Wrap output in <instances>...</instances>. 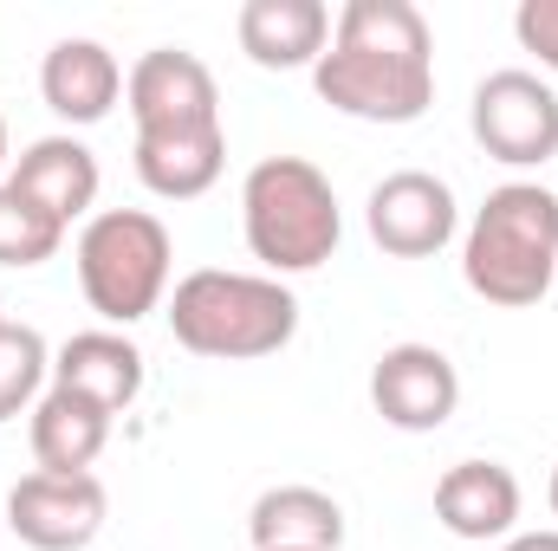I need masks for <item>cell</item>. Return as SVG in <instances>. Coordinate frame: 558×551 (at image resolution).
Segmentation results:
<instances>
[{"label":"cell","mask_w":558,"mask_h":551,"mask_svg":"<svg viewBox=\"0 0 558 551\" xmlns=\"http://www.w3.org/2000/svg\"><path fill=\"white\" fill-rule=\"evenodd\" d=\"M72 260H78L85 305L105 325H137V318H149L162 305V292H169L175 241H169V228L149 208H98L85 221Z\"/></svg>","instance_id":"5b68a950"},{"label":"cell","mask_w":558,"mask_h":551,"mask_svg":"<svg viewBox=\"0 0 558 551\" xmlns=\"http://www.w3.org/2000/svg\"><path fill=\"white\" fill-rule=\"evenodd\" d=\"M13 169V143H7V118H0V175Z\"/></svg>","instance_id":"603a6c76"},{"label":"cell","mask_w":558,"mask_h":551,"mask_svg":"<svg viewBox=\"0 0 558 551\" xmlns=\"http://www.w3.org/2000/svg\"><path fill=\"white\" fill-rule=\"evenodd\" d=\"M254 551H338L344 546V506L318 487H267L247 513Z\"/></svg>","instance_id":"e0dca14e"},{"label":"cell","mask_w":558,"mask_h":551,"mask_svg":"<svg viewBox=\"0 0 558 551\" xmlns=\"http://www.w3.org/2000/svg\"><path fill=\"white\" fill-rule=\"evenodd\" d=\"M143 377H149L143 351L124 331H78L52 357V383L59 390H78V396H92L98 409H111V415H124L143 396Z\"/></svg>","instance_id":"9a60e30c"},{"label":"cell","mask_w":558,"mask_h":551,"mask_svg":"<svg viewBox=\"0 0 558 551\" xmlns=\"http://www.w3.org/2000/svg\"><path fill=\"white\" fill-rule=\"evenodd\" d=\"M241 52L260 65V72H299V65H318L325 46H331V7L325 0H247L241 20Z\"/></svg>","instance_id":"5bb4252c"},{"label":"cell","mask_w":558,"mask_h":551,"mask_svg":"<svg viewBox=\"0 0 558 551\" xmlns=\"http://www.w3.org/2000/svg\"><path fill=\"white\" fill-rule=\"evenodd\" d=\"M169 331L182 351L215 357V364H254L292 344L299 331V298L274 273H228V267H202V273L175 279L169 292Z\"/></svg>","instance_id":"3957f363"},{"label":"cell","mask_w":558,"mask_h":551,"mask_svg":"<svg viewBox=\"0 0 558 551\" xmlns=\"http://www.w3.org/2000/svg\"><path fill=\"white\" fill-rule=\"evenodd\" d=\"M7 188H20L33 208H46V215L72 234V221H92L105 175H98V156L78 137H39L13 156Z\"/></svg>","instance_id":"8fae6325"},{"label":"cell","mask_w":558,"mask_h":551,"mask_svg":"<svg viewBox=\"0 0 558 551\" xmlns=\"http://www.w3.org/2000/svg\"><path fill=\"white\" fill-rule=\"evenodd\" d=\"M52 377V351L33 325H0V421H13L20 409L39 403V383Z\"/></svg>","instance_id":"d6986e66"},{"label":"cell","mask_w":558,"mask_h":551,"mask_svg":"<svg viewBox=\"0 0 558 551\" xmlns=\"http://www.w3.org/2000/svg\"><path fill=\"white\" fill-rule=\"evenodd\" d=\"M0 325H7V311H0Z\"/></svg>","instance_id":"d4e9b609"},{"label":"cell","mask_w":558,"mask_h":551,"mask_svg":"<svg viewBox=\"0 0 558 551\" xmlns=\"http://www.w3.org/2000/svg\"><path fill=\"white\" fill-rule=\"evenodd\" d=\"M461 279L474 298L500 311H526L553 292L558 279V195L539 182L494 188L468 234H461Z\"/></svg>","instance_id":"7a4b0ae2"},{"label":"cell","mask_w":558,"mask_h":551,"mask_svg":"<svg viewBox=\"0 0 558 551\" xmlns=\"http://www.w3.org/2000/svg\"><path fill=\"white\" fill-rule=\"evenodd\" d=\"M312 91L357 124H416L435 105V33L416 0H344Z\"/></svg>","instance_id":"6da1fadb"},{"label":"cell","mask_w":558,"mask_h":551,"mask_svg":"<svg viewBox=\"0 0 558 551\" xmlns=\"http://www.w3.org/2000/svg\"><path fill=\"white\" fill-rule=\"evenodd\" d=\"M39 98L59 124L85 131V124H105L124 98V65L111 46L98 39H59L39 65Z\"/></svg>","instance_id":"7c38bea8"},{"label":"cell","mask_w":558,"mask_h":551,"mask_svg":"<svg viewBox=\"0 0 558 551\" xmlns=\"http://www.w3.org/2000/svg\"><path fill=\"white\" fill-rule=\"evenodd\" d=\"M435 519H441V532H454L468 546L513 539V526H520V480H513V467H500V461H454L435 480Z\"/></svg>","instance_id":"4fadbf2b"},{"label":"cell","mask_w":558,"mask_h":551,"mask_svg":"<svg viewBox=\"0 0 558 551\" xmlns=\"http://www.w3.org/2000/svg\"><path fill=\"white\" fill-rule=\"evenodd\" d=\"M468 131L474 143L507 162V169H539L558 156V91L539 72H487L474 85V105H468Z\"/></svg>","instance_id":"8992f818"},{"label":"cell","mask_w":558,"mask_h":551,"mask_svg":"<svg viewBox=\"0 0 558 551\" xmlns=\"http://www.w3.org/2000/svg\"><path fill=\"white\" fill-rule=\"evenodd\" d=\"M228 169V131H175V137H137V182L162 201H195Z\"/></svg>","instance_id":"ac0fdd59"},{"label":"cell","mask_w":558,"mask_h":551,"mask_svg":"<svg viewBox=\"0 0 558 551\" xmlns=\"http://www.w3.org/2000/svg\"><path fill=\"white\" fill-rule=\"evenodd\" d=\"M65 247V228L46 215V208H33L20 188H7L0 182V267H46L52 254Z\"/></svg>","instance_id":"ffe728a7"},{"label":"cell","mask_w":558,"mask_h":551,"mask_svg":"<svg viewBox=\"0 0 558 551\" xmlns=\"http://www.w3.org/2000/svg\"><path fill=\"white\" fill-rule=\"evenodd\" d=\"M546 500H553V519H558V467H553V487H546Z\"/></svg>","instance_id":"cb8c5ba5"},{"label":"cell","mask_w":558,"mask_h":551,"mask_svg":"<svg viewBox=\"0 0 558 551\" xmlns=\"http://www.w3.org/2000/svg\"><path fill=\"white\" fill-rule=\"evenodd\" d=\"M371 409L403 434H435L461 409V370L435 344H390L371 370Z\"/></svg>","instance_id":"30bf717a"},{"label":"cell","mask_w":558,"mask_h":551,"mask_svg":"<svg viewBox=\"0 0 558 551\" xmlns=\"http://www.w3.org/2000/svg\"><path fill=\"white\" fill-rule=\"evenodd\" d=\"M105 480L98 474H20L7 493V532L33 551H85L105 532Z\"/></svg>","instance_id":"ba28073f"},{"label":"cell","mask_w":558,"mask_h":551,"mask_svg":"<svg viewBox=\"0 0 558 551\" xmlns=\"http://www.w3.org/2000/svg\"><path fill=\"white\" fill-rule=\"evenodd\" d=\"M124 105L137 137H175V131H208L221 124V85L215 72L182 52V46H156L124 72Z\"/></svg>","instance_id":"52a82bcc"},{"label":"cell","mask_w":558,"mask_h":551,"mask_svg":"<svg viewBox=\"0 0 558 551\" xmlns=\"http://www.w3.org/2000/svg\"><path fill=\"white\" fill-rule=\"evenodd\" d=\"M500 551H558V532H513Z\"/></svg>","instance_id":"7402d4cb"},{"label":"cell","mask_w":558,"mask_h":551,"mask_svg":"<svg viewBox=\"0 0 558 551\" xmlns=\"http://www.w3.org/2000/svg\"><path fill=\"white\" fill-rule=\"evenodd\" d=\"M241 228H247V254L274 279L318 273L338 254V241H344L338 188L305 156H267L241 182Z\"/></svg>","instance_id":"277c9868"},{"label":"cell","mask_w":558,"mask_h":551,"mask_svg":"<svg viewBox=\"0 0 558 551\" xmlns=\"http://www.w3.org/2000/svg\"><path fill=\"white\" fill-rule=\"evenodd\" d=\"M364 228L371 241L390 254V260H435L454 228H461V208H454V188L428 169H397L371 188L364 201Z\"/></svg>","instance_id":"9c48e42d"},{"label":"cell","mask_w":558,"mask_h":551,"mask_svg":"<svg viewBox=\"0 0 558 551\" xmlns=\"http://www.w3.org/2000/svg\"><path fill=\"white\" fill-rule=\"evenodd\" d=\"M513 33H520V46H526L546 72H558V0H520Z\"/></svg>","instance_id":"44dd1931"},{"label":"cell","mask_w":558,"mask_h":551,"mask_svg":"<svg viewBox=\"0 0 558 551\" xmlns=\"http://www.w3.org/2000/svg\"><path fill=\"white\" fill-rule=\"evenodd\" d=\"M26 441H33L39 474H92V461H98L105 441H111V409H98L92 396L52 383V390L33 403Z\"/></svg>","instance_id":"2e32d148"}]
</instances>
